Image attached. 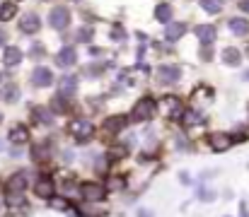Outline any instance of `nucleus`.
<instances>
[{
	"label": "nucleus",
	"mask_w": 249,
	"mask_h": 217,
	"mask_svg": "<svg viewBox=\"0 0 249 217\" xmlns=\"http://www.w3.org/2000/svg\"><path fill=\"white\" fill-rule=\"evenodd\" d=\"M32 193H34V198H39V200H49L58 188H56V174H51L49 171V167H44V169H36L34 171V179H32Z\"/></svg>",
	"instance_id": "4468645a"
},
{
	"label": "nucleus",
	"mask_w": 249,
	"mask_h": 217,
	"mask_svg": "<svg viewBox=\"0 0 249 217\" xmlns=\"http://www.w3.org/2000/svg\"><path fill=\"white\" fill-rule=\"evenodd\" d=\"M196 58L201 66H211L218 61V46H198L196 49Z\"/></svg>",
	"instance_id": "ea45409f"
},
{
	"label": "nucleus",
	"mask_w": 249,
	"mask_h": 217,
	"mask_svg": "<svg viewBox=\"0 0 249 217\" xmlns=\"http://www.w3.org/2000/svg\"><path fill=\"white\" fill-rule=\"evenodd\" d=\"M58 154H61L58 159H61V164H63V167H68V164H73V162L78 159V152H75V150H71V147H61V150H58Z\"/></svg>",
	"instance_id": "37998d69"
},
{
	"label": "nucleus",
	"mask_w": 249,
	"mask_h": 217,
	"mask_svg": "<svg viewBox=\"0 0 249 217\" xmlns=\"http://www.w3.org/2000/svg\"><path fill=\"white\" fill-rule=\"evenodd\" d=\"M184 2H196V0H184Z\"/></svg>",
	"instance_id": "0e129e2a"
},
{
	"label": "nucleus",
	"mask_w": 249,
	"mask_h": 217,
	"mask_svg": "<svg viewBox=\"0 0 249 217\" xmlns=\"http://www.w3.org/2000/svg\"><path fill=\"white\" fill-rule=\"evenodd\" d=\"M184 75H186V68H184V63H179V61H160V63H155L153 66V84L158 87V89H174V87H179L181 84V80H184Z\"/></svg>",
	"instance_id": "7ed1b4c3"
},
{
	"label": "nucleus",
	"mask_w": 249,
	"mask_h": 217,
	"mask_svg": "<svg viewBox=\"0 0 249 217\" xmlns=\"http://www.w3.org/2000/svg\"><path fill=\"white\" fill-rule=\"evenodd\" d=\"M71 203H73V198H68V196H63V193H53L49 200H46V205L51 208V210H56V213H68V208H71Z\"/></svg>",
	"instance_id": "58836bf2"
},
{
	"label": "nucleus",
	"mask_w": 249,
	"mask_h": 217,
	"mask_svg": "<svg viewBox=\"0 0 249 217\" xmlns=\"http://www.w3.org/2000/svg\"><path fill=\"white\" fill-rule=\"evenodd\" d=\"M27 152H24V147H15V145H7V157L10 159H22Z\"/></svg>",
	"instance_id": "8fccbe9b"
},
{
	"label": "nucleus",
	"mask_w": 249,
	"mask_h": 217,
	"mask_svg": "<svg viewBox=\"0 0 249 217\" xmlns=\"http://www.w3.org/2000/svg\"><path fill=\"white\" fill-rule=\"evenodd\" d=\"M198 203H206V205H211V203H215L218 198H220V193L215 191V188H211L208 184H198L196 186V196H194Z\"/></svg>",
	"instance_id": "4c0bfd02"
},
{
	"label": "nucleus",
	"mask_w": 249,
	"mask_h": 217,
	"mask_svg": "<svg viewBox=\"0 0 249 217\" xmlns=\"http://www.w3.org/2000/svg\"><path fill=\"white\" fill-rule=\"evenodd\" d=\"M189 29H191V22H189V19H172L169 24H165V27H162V34H160V39H162L165 44L179 46V44L186 39Z\"/></svg>",
	"instance_id": "4be33fe9"
},
{
	"label": "nucleus",
	"mask_w": 249,
	"mask_h": 217,
	"mask_svg": "<svg viewBox=\"0 0 249 217\" xmlns=\"http://www.w3.org/2000/svg\"><path fill=\"white\" fill-rule=\"evenodd\" d=\"M0 208H2V203H0Z\"/></svg>",
	"instance_id": "69168bd1"
},
{
	"label": "nucleus",
	"mask_w": 249,
	"mask_h": 217,
	"mask_svg": "<svg viewBox=\"0 0 249 217\" xmlns=\"http://www.w3.org/2000/svg\"><path fill=\"white\" fill-rule=\"evenodd\" d=\"M32 179H34V171L27 169V167H22V169L10 171V174L0 181V186H2V191H24V193H27Z\"/></svg>",
	"instance_id": "412c9836"
},
{
	"label": "nucleus",
	"mask_w": 249,
	"mask_h": 217,
	"mask_svg": "<svg viewBox=\"0 0 249 217\" xmlns=\"http://www.w3.org/2000/svg\"><path fill=\"white\" fill-rule=\"evenodd\" d=\"M34 140V133L29 128L27 121H12L7 126V135H5V143L15 145V147H27V145Z\"/></svg>",
	"instance_id": "aec40b11"
},
{
	"label": "nucleus",
	"mask_w": 249,
	"mask_h": 217,
	"mask_svg": "<svg viewBox=\"0 0 249 217\" xmlns=\"http://www.w3.org/2000/svg\"><path fill=\"white\" fill-rule=\"evenodd\" d=\"M2 123H5V114L0 111V126H2Z\"/></svg>",
	"instance_id": "680f3d73"
},
{
	"label": "nucleus",
	"mask_w": 249,
	"mask_h": 217,
	"mask_svg": "<svg viewBox=\"0 0 249 217\" xmlns=\"http://www.w3.org/2000/svg\"><path fill=\"white\" fill-rule=\"evenodd\" d=\"M10 41H12V32H10V27H7V24H0V49L7 46Z\"/></svg>",
	"instance_id": "49530a36"
},
{
	"label": "nucleus",
	"mask_w": 249,
	"mask_h": 217,
	"mask_svg": "<svg viewBox=\"0 0 249 217\" xmlns=\"http://www.w3.org/2000/svg\"><path fill=\"white\" fill-rule=\"evenodd\" d=\"M107 39H109V46H116V51L121 53L131 44V29L124 24V19H111L107 27Z\"/></svg>",
	"instance_id": "6ab92c4d"
},
{
	"label": "nucleus",
	"mask_w": 249,
	"mask_h": 217,
	"mask_svg": "<svg viewBox=\"0 0 249 217\" xmlns=\"http://www.w3.org/2000/svg\"><path fill=\"white\" fill-rule=\"evenodd\" d=\"M15 2H17V5H24V2H29V0H15Z\"/></svg>",
	"instance_id": "e2e57ef3"
},
{
	"label": "nucleus",
	"mask_w": 249,
	"mask_h": 217,
	"mask_svg": "<svg viewBox=\"0 0 249 217\" xmlns=\"http://www.w3.org/2000/svg\"><path fill=\"white\" fill-rule=\"evenodd\" d=\"M58 44H61V46H63V44H73V32L68 29V32L58 34Z\"/></svg>",
	"instance_id": "864d4df0"
},
{
	"label": "nucleus",
	"mask_w": 249,
	"mask_h": 217,
	"mask_svg": "<svg viewBox=\"0 0 249 217\" xmlns=\"http://www.w3.org/2000/svg\"><path fill=\"white\" fill-rule=\"evenodd\" d=\"M73 44L75 46H89V44H94L97 41V24H73Z\"/></svg>",
	"instance_id": "c756f323"
},
{
	"label": "nucleus",
	"mask_w": 249,
	"mask_h": 217,
	"mask_svg": "<svg viewBox=\"0 0 249 217\" xmlns=\"http://www.w3.org/2000/svg\"><path fill=\"white\" fill-rule=\"evenodd\" d=\"M80 46H75V44H63V46H58L53 53H51V68L53 70H75L78 66H80Z\"/></svg>",
	"instance_id": "1a4fd4ad"
},
{
	"label": "nucleus",
	"mask_w": 249,
	"mask_h": 217,
	"mask_svg": "<svg viewBox=\"0 0 249 217\" xmlns=\"http://www.w3.org/2000/svg\"><path fill=\"white\" fill-rule=\"evenodd\" d=\"M5 150H7V143H5V140L0 138V152H5Z\"/></svg>",
	"instance_id": "052dcab7"
},
{
	"label": "nucleus",
	"mask_w": 249,
	"mask_h": 217,
	"mask_svg": "<svg viewBox=\"0 0 249 217\" xmlns=\"http://www.w3.org/2000/svg\"><path fill=\"white\" fill-rule=\"evenodd\" d=\"M15 32L24 39H34L44 32V15L36 7L29 10H19L17 19H15Z\"/></svg>",
	"instance_id": "6e6552de"
},
{
	"label": "nucleus",
	"mask_w": 249,
	"mask_h": 217,
	"mask_svg": "<svg viewBox=\"0 0 249 217\" xmlns=\"http://www.w3.org/2000/svg\"><path fill=\"white\" fill-rule=\"evenodd\" d=\"M22 5H17L15 0H0V24H12L19 15Z\"/></svg>",
	"instance_id": "e433bc0d"
},
{
	"label": "nucleus",
	"mask_w": 249,
	"mask_h": 217,
	"mask_svg": "<svg viewBox=\"0 0 249 217\" xmlns=\"http://www.w3.org/2000/svg\"><path fill=\"white\" fill-rule=\"evenodd\" d=\"M75 24V7H71L68 2H53L49 5L46 15H44V27L51 29L53 34H63L68 29H73Z\"/></svg>",
	"instance_id": "39448f33"
},
{
	"label": "nucleus",
	"mask_w": 249,
	"mask_h": 217,
	"mask_svg": "<svg viewBox=\"0 0 249 217\" xmlns=\"http://www.w3.org/2000/svg\"><path fill=\"white\" fill-rule=\"evenodd\" d=\"M131 39H133L136 44H148L153 36H150L145 29H131Z\"/></svg>",
	"instance_id": "c03bdc74"
},
{
	"label": "nucleus",
	"mask_w": 249,
	"mask_h": 217,
	"mask_svg": "<svg viewBox=\"0 0 249 217\" xmlns=\"http://www.w3.org/2000/svg\"><path fill=\"white\" fill-rule=\"evenodd\" d=\"M131 70L136 75H143V80H150L153 77V63L150 61H133L131 63Z\"/></svg>",
	"instance_id": "79ce46f5"
},
{
	"label": "nucleus",
	"mask_w": 249,
	"mask_h": 217,
	"mask_svg": "<svg viewBox=\"0 0 249 217\" xmlns=\"http://www.w3.org/2000/svg\"><path fill=\"white\" fill-rule=\"evenodd\" d=\"M46 106L53 111L56 118H71V116H78L83 114V106L78 99H71V97H63L58 92H53L49 99H46Z\"/></svg>",
	"instance_id": "2eb2a0df"
},
{
	"label": "nucleus",
	"mask_w": 249,
	"mask_h": 217,
	"mask_svg": "<svg viewBox=\"0 0 249 217\" xmlns=\"http://www.w3.org/2000/svg\"><path fill=\"white\" fill-rule=\"evenodd\" d=\"M158 106H160V116L165 118L169 126L179 123V116L186 106V97L174 92V89H165L162 94H158Z\"/></svg>",
	"instance_id": "0eeeda50"
},
{
	"label": "nucleus",
	"mask_w": 249,
	"mask_h": 217,
	"mask_svg": "<svg viewBox=\"0 0 249 217\" xmlns=\"http://www.w3.org/2000/svg\"><path fill=\"white\" fill-rule=\"evenodd\" d=\"M136 217H155V213H153L150 208H138V210H136Z\"/></svg>",
	"instance_id": "6e6d98bb"
},
{
	"label": "nucleus",
	"mask_w": 249,
	"mask_h": 217,
	"mask_svg": "<svg viewBox=\"0 0 249 217\" xmlns=\"http://www.w3.org/2000/svg\"><path fill=\"white\" fill-rule=\"evenodd\" d=\"M63 2H68L71 7H78V5H83V2H87V0H63Z\"/></svg>",
	"instance_id": "13d9d810"
},
{
	"label": "nucleus",
	"mask_w": 249,
	"mask_h": 217,
	"mask_svg": "<svg viewBox=\"0 0 249 217\" xmlns=\"http://www.w3.org/2000/svg\"><path fill=\"white\" fill-rule=\"evenodd\" d=\"M22 94L24 92H22V84L17 80L0 84V104H5V106H17L22 101Z\"/></svg>",
	"instance_id": "7c9ffc66"
},
{
	"label": "nucleus",
	"mask_w": 249,
	"mask_h": 217,
	"mask_svg": "<svg viewBox=\"0 0 249 217\" xmlns=\"http://www.w3.org/2000/svg\"><path fill=\"white\" fill-rule=\"evenodd\" d=\"M80 87H83V80H80L78 70H63L56 75L53 92H58V94H63V97H71V99H78Z\"/></svg>",
	"instance_id": "f3484780"
},
{
	"label": "nucleus",
	"mask_w": 249,
	"mask_h": 217,
	"mask_svg": "<svg viewBox=\"0 0 249 217\" xmlns=\"http://www.w3.org/2000/svg\"><path fill=\"white\" fill-rule=\"evenodd\" d=\"M148 51H150L153 58H174V56H177V46L165 44L160 36H153V39L148 41Z\"/></svg>",
	"instance_id": "473e14b6"
},
{
	"label": "nucleus",
	"mask_w": 249,
	"mask_h": 217,
	"mask_svg": "<svg viewBox=\"0 0 249 217\" xmlns=\"http://www.w3.org/2000/svg\"><path fill=\"white\" fill-rule=\"evenodd\" d=\"M215 176H218V169H203V171L198 174L196 184H206V181H211V179H215Z\"/></svg>",
	"instance_id": "de8ad7c7"
},
{
	"label": "nucleus",
	"mask_w": 249,
	"mask_h": 217,
	"mask_svg": "<svg viewBox=\"0 0 249 217\" xmlns=\"http://www.w3.org/2000/svg\"><path fill=\"white\" fill-rule=\"evenodd\" d=\"M235 10H237V15L249 17V0H235Z\"/></svg>",
	"instance_id": "603ef678"
},
{
	"label": "nucleus",
	"mask_w": 249,
	"mask_h": 217,
	"mask_svg": "<svg viewBox=\"0 0 249 217\" xmlns=\"http://www.w3.org/2000/svg\"><path fill=\"white\" fill-rule=\"evenodd\" d=\"M203 143H206V147H208L211 152H215V154H223V152H228V150L235 147V140H232L230 131H208V133L203 135Z\"/></svg>",
	"instance_id": "5701e85b"
},
{
	"label": "nucleus",
	"mask_w": 249,
	"mask_h": 217,
	"mask_svg": "<svg viewBox=\"0 0 249 217\" xmlns=\"http://www.w3.org/2000/svg\"><path fill=\"white\" fill-rule=\"evenodd\" d=\"M97 133H99V131H97V123H94L92 116H87V114L71 116V118H66V123H63V135L71 138L78 147L94 143Z\"/></svg>",
	"instance_id": "f257e3e1"
},
{
	"label": "nucleus",
	"mask_w": 249,
	"mask_h": 217,
	"mask_svg": "<svg viewBox=\"0 0 249 217\" xmlns=\"http://www.w3.org/2000/svg\"><path fill=\"white\" fill-rule=\"evenodd\" d=\"M128 114V121H131V126H145V123H155L158 121V116H160V106H158V94L155 92H143L136 101H133V106L126 111Z\"/></svg>",
	"instance_id": "f03ea898"
},
{
	"label": "nucleus",
	"mask_w": 249,
	"mask_h": 217,
	"mask_svg": "<svg viewBox=\"0 0 249 217\" xmlns=\"http://www.w3.org/2000/svg\"><path fill=\"white\" fill-rule=\"evenodd\" d=\"M225 217H230V215H225Z\"/></svg>",
	"instance_id": "338daca9"
},
{
	"label": "nucleus",
	"mask_w": 249,
	"mask_h": 217,
	"mask_svg": "<svg viewBox=\"0 0 249 217\" xmlns=\"http://www.w3.org/2000/svg\"><path fill=\"white\" fill-rule=\"evenodd\" d=\"M153 19H155L160 27H165L172 19H177V7H174V2H172V0H158V2L153 5Z\"/></svg>",
	"instance_id": "2f4dec72"
},
{
	"label": "nucleus",
	"mask_w": 249,
	"mask_h": 217,
	"mask_svg": "<svg viewBox=\"0 0 249 217\" xmlns=\"http://www.w3.org/2000/svg\"><path fill=\"white\" fill-rule=\"evenodd\" d=\"M208 121H211V116L203 111V109H198L196 104H191V101H186V106H184V111H181V116H179V131H184V133H194V131H201V128H206L208 126Z\"/></svg>",
	"instance_id": "f8f14e48"
},
{
	"label": "nucleus",
	"mask_w": 249,
	"mask_h": 217,
	"mask_svg": "<svg viewBox=\"0 0 249 217\" xmlns=\"http://www.w3.org/2000/svg\"><path fill=\"white\" fill-rule=\"evenodd\" d=\"M10 80H17V77H15V70L0 66V84H5V82H10Z\"/></svg>",
	"instance_id": "3c124183"
},
{
	"label": "nucleus",
	"mask_w": 249,
	"mask_h": 217,
	"mask_svg": "<svg viewBox=\"0 0 249 217\" xmlns=\"http://www.w3.org/2000/svg\"><path fill=\"white\" fill-rule=\"evenodd\" d=\"M131 128V121H128V114H124V111H119V114H107L104 118H102V123L97 126V131L104 135V138H109V140H114V138H119L124 131H128Z\"/></svg>",
	"instance_id": "dca6fc26"
},
{
	"label": "nucleus",
	"mask_w": 249,
	"mask_h": 217,
	"mask_svg": "<svg viewBox=\"0 0 249 217\" xmlns=\"http://www.w3.org/2000/svg\"><path fill=\"white\" fill-rule=\"evenodd\" d=\"M39 5H53V2H61V0H36Z\"/></svg>",
	"instance_id": "bf43d9fd"
},
{
	"label": "nucleus",
	"mask_w": 249,
	"mask_h": 217,
	"mask_svg": "<svg viewBox=\"0 0 249 217\" xmlns=\"http://www.w3.org/2000/svg\"><path fill=\"white\" fill-rule=\"evenodd\" d=\"M24 61H27V58H24V49H22L19 44L10 41L7 46H2V49H0V66H2V68L17 70Z\"/></svg>",
	"instance_id": "393cba45"
},
{
	"label": "nucleus",
	"mask_w": 249,
	"mask_h": 217,
	"mask_svg": "<svg viewBox=\"0 0 249 217\" xmlns=\"http://www.w3.org/2000/svg\"><path fill=\"white\" fill-rule=\"evenodd\" d=\"M186 101H191V104H196V101H215V87L211 84V82H206V80H198L191 89H189V97H186Z\"/></svg>",
	"instance_id": "c85d7f7f"
},
{
	"label": "nucleus",
	"mask_w": 249,
	"mask_h": 217,
	"mask_svg": "<svg viewBox=\"0 0 249 217\" xmlns=\"http://www.w3.org/2000/svg\"><path fill=\"white\" fill-rule=\"evenodd\" d=\"M85 53H87V58H92V61H99V58H107V56H111V51H109V46H102V44H89V46H85Z\"/></svg>",
	"instance_id": "a19ab883"
},
{
	"label": "nucleus",
	"mask_w": 249,
	"mask_h": 217,
	"mask_svg": "<svg viewBox=\"0 0 249 217\" xmlns=\"http://www.w3.org/2000/svg\"><path fill=\"white\" fill-rule=\"evenodd\" d=\"M218 61L223 68H230V70H240L245 66V56L237 44H225L223 49H218Z\"/></svg>",
	"instance_id": "b1692460"
},
{
	"label": "nucleus",
	"mask_w": 249,
	"mask_h": 217,
	"mask_svg": "<svg viewBox=\"0 0 249 217\" xmlns=\"http://www.w3.org/2000/svg\"><path fill=\"white\" fill-rule=\"evenodd\" d=\"M237 217H249V205L247 200H240V215Z\"/></svg>",
	"instance_id": "4d7b16f0"
},
{
	"label": "nucleus",
	"mask_w": 249,
	"mask_h": 217,
	"mask_svg": "<svg viewBox=\"0 0 249 217\" xmlns=\"http://www.w3.org/2000/svg\"><path fill=\"white\" fill-rule=\"evenodd\" d=\"M116 58H119V51H114L111 56L99 58V61L87 58V61H85V63H80L75 70H78V75H80V80H87V82H99V80H104L107 75H111V72L121 66Z\"/></svg>",
	"instance_id": "423d86ee"
},
{
	"label": "nucleus",
	"mask_w": 249,
	"mask_h": 217,
	"mask_svg": "<svg viewBox=\"0 0 249 217\" xmlns=\"http://www.w3.org/2000/svg\"><path fill=\"white\" fill-rule=\"evenodd\" d=\"M109 198V191L104 186V181L99 179H87V181H80L78 186V200L85 203V205H102L107 203Z\"/></svg>",
	"instance_id": "9b49d317"
},
{
	"label": "nucleus",
	"mask_w": 249,
	"mask_h": 217,
	"mask_svg": "<svg viewBox=\"0 0 249 217\" xmlns=\"http://www.w3.org/2000/svg\"><path fill=\"white\" fill-rule=\"evenodd\" d=\"M75 19H80L85 24H99V22H104V17H102L92 5H87V2H83V5L75 7Z\"/></svg>",
	"instance_id": "c9c22d12"
},
{
	"label": "nucleus",
	"mask_w": 249,
	"mask_h": 217,
	"mask_svg": "<svg viewBox=\"0 0 249 217\" xmlns=\"http://www.w3.org/2000/svg\"><path fill=\"white\" fill-rule=\"evenodd\" d=\"M56 116H53V111L46 106V101L44 104H29V128L34 131V128H53L56 126Z\"/></svg>",
	"instance_id": "a211bd4d"
},
{
	"label": "nucleus",
	"mask_w": 249,
	"mask_h": 217,
	"mask_svg": "<svg viewBox=\"0 0 249 217\" xmlns=\"http://www.w3.org/2000/svg\"><path fill=\"white\" fill-rule=\"evenodd\" d=\"M196 5L206 17H223L225 7H228V0H196Z\"/></svg>",
	"instance_id": "f704fd0d"
},
{
	"label": "nucleus",
	"mask_w": 249,
	"mask_h": 217,
	"mask_svg": "<svg viewBox=\"0 0 249 217\" xmlns=\"http://www.w3.org/2000/svg\"><path fill=\"white\" fill-rule=\"evenodd\" d=\"M220 22L225 24V29L235 36V39H249V17H245V15H223L220 17Z\"/></svg>",
	"instance_id": "bb28decb"
},
{
	"label": "nucleus",
	"mask_w": 249,
	"mask_h": 217,
	"mask_svg": "<svg viewBox=\"0 0 249 217\" xmlns=\"http://www.w3.org/2000/svg\"><path fill=\"white\" fill-rule=\"evenodd\" d=\"M0 203H2V208H5L7 213H12V215L29 210V198H27L24 191H2Z\"/></svg>",
	"instance_id": "a878e982"
},
{
	"label": "nucleus",
	"mask_w": 249,
	"mask_h": 217,
	"mask_svg": "<svg viewBox=\"0 0 249 217\" xmlns=\"http://www.w3.org/2000/svg\"><path fill=\"white\" fill-rule=\"evenodd\" d=\"M56 75H58V72L53 70L49 63H36V66H32V70L27 72V87H29L32 92L53 89Z\"/></svg>",
	"instance_id": "9d476101"
},
{
	"label": "nucleus",
	"mask_w": 249,
	"mask_h": 217,
	"mask_svg": "<svg viewBox=\"0 0 249 217\" xmlns=\"http://www.w3.org/2000/svg\"><path fill=\"white\" fill-rule=\"evenodd\" d=\"M177 179H179V184H181V186H196V179H194L189 171H184V169L177 174Z\"/></svg>",
	"instance_id": "09e8293b"
},
{
	"label": "nucleus",
	"mask_w": 249,
	"mask_h": 217,
	"mask_svg": "<svg viewBox=\"0 0 249 217\" xmlns=\"http://www.w3.org/2000/svg\"><path fill=\"white\" fill-rule=\"evenodd\" d=\"M172 147H174V152H181V154H196V150H198V145L194 143V138L189 133H184V131L172 135Z\"/></svg>",
	"instance_id": "72a5a7b5"
},
{
	"label": "nucleus",
	"mask_w": 249,
	"mask_h": 217,
	"mask_svg": "<svg viewBox=\"0 0 249 217\" xmlns=\"http://www.w3.org/2000/svg\"><path fill=\"white\" fill-rule=\"evenodd\" d=\"M148 56H150L148 44H136V49H133V58H136V61H148Z\"/></svg>",
	"instance_id": "a18cd8bd"
},
{
	"label": "nucleus",
	"mask_w": 249,
	"mask_h": 217,
	"mask_svg": "<svg viewBox=\"0 0 249 217\" xmlns=\"http://www.w3.org/2000/svg\"><path fill=\"white\" fill-rule=\"evenodd\" d=\"M24 58H27L32 66H36V63H46V61L51 58L49 44H46L44 39H39V36L29 39V44H27V49H24Z\"/></svg>",
	"instance_id": "cd10ccee"
},
{
	"label": "nucleus",
	"mask_w": 249,
	"mask_h": 217,
	"mask_svg": "<svg viewBox=\"0 0 249 217\" xmlns=\"http://www.w3.org/2000/svg\"><path fill=\"white\" fill-rule=\"evenodd\" d=\"M237 77H240V82H247V84H249V66H242Z\"/></svg>",
	"instance_id": "5fc2aeb1"
},
{
	"label": "nucleus",
	"mask_w": 249,
	"mask_h": 217,
	"mask_svg": "<svg viewBox=\"0 0 249 217\" xmlns=\"http://www.w3.org/2000/svg\"><path fill=\"white\" fill-rule=\"evenodd\" d=\"M58 150H61L58 138L49 133V135H44L41 140H32V143L27 145V157H29V162H32L36 169H44V167H49V164L58 157Z\"/></svg>",
	"instance_id": "20e7f679"
},
{
	"label": "nucleus",
	"mask_w": 249,
	"mask_h": 217,
	"mask_svg": "<svg viewBox=\"0 0 249 217\" xmlns=\"http://www.w3.org/2000/svg\"><path fill=\"white\" fill-rule=\"evenodd\" d=\"M220 24H223L220 19H218V22H213V19H203V22L191 24L189 34L196 39L198 46H215L218 39H220Z\"/></svg>",
	"instance_id": "ddd939ff"
}]
</instances>
